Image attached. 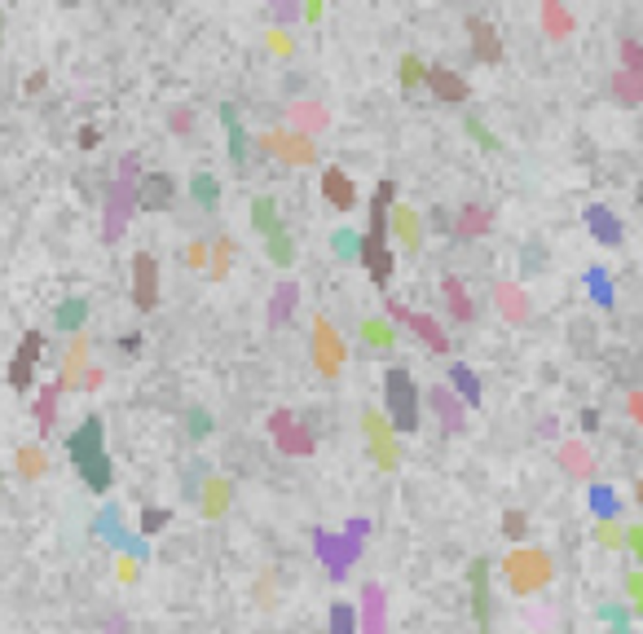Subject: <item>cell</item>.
Returning <instances> with one entry per match:
<instances>
[{"instance_id": "4316f807", "label": "cell", "mask_w": 643, "mask_h": 634, "mask_svg": "<svg viewBox=\"0 0 643 634\" xmlns=\"http://www.w3.org/2000/svg\"><path fill=\"white\" fill-rule=\"evenodd\" d=\"M194 194H199V199H203V203L212 208V203H216V185H212V176H199V181H194Z\"/></svg>"}, {"instance_id": "ac0fdd59", "label": "cell", "mask_w": 643, "mask_h": 634, "mask_svg": "<svg viewBox=\"0 0 643 634\" xmlns=\"http://www.w3.org/2000/svg\"><path fill=\"white\" fill-rule=\"evenodd\" d=\"M57 383H49L45 392H40V401H36V423H40V432H49L54 427V419H57Z\"/></svg>"}, {"instance_id": "4dcf8cb0", "label": "cell", "mask_w": 643, "mask_h": 634, "mask_svg": "<svg viewBox=\"0 0 643 634\" xmlns=\"http://www.w3.org/2000/svg\"><path fill=\"white\" fill-rule=\"evenodd\" d=\"M639 502H643V484H639Z\"/></svg>"}, {"instance_id": "3957f363", "label": "cell", "mask_w": 643, "mask_h": 634, "mask_svg": "<svg viewBox=\"0 0 643 634\" xmlns=\"http://www.w3.org/2000/svg\"><path fill=\"white\" fill-rule=\"evenodd\" d=\"M137 208V158L128 155L119 163V181L110 185L107 194V243H119V234H124V225H128V216Z\"/></svg>"}, {"instance_id": "4fadbf2b", "label": "cell", "mask_w": 643, "mask_h": 634, "mask_svg": "<svg viewBox=\"0 0 643 634\" xmlns=\"http://www.w3.org/2000/svg\"><path fill=\"white\" fill-rule=\"evenodd\" d=\"M432 410L441 415L445 432H463V401L459 397H450L445 388H432Z\"/></svg>"}, {"instance_id": "f546056e", "label": "cell", "mask_w": 643, "mask_h": 634, "mask_svg": "<svg viewBox=\"0 0 643 634\" xmlns=\"http://www.w3.org/2000/svg\"><path fill=\"white\" fill-rule=\"evenodd\" d=\"M502 525H507V533H511V537H520V533H525V520H520V516H507Z\"/></svg>"}, {"instance_id": "6da1fadb", "label": "cell", "mask_w": 643, "mask_h": 634, "mask_svg": "<svg viewBox=\"0 0 643 634\" xmlns=\"http://www.w3.org/2000/svg\"><path fill=\"white\" fill-rule=\"evenodd\" d=\"M71 458H75L80 476L89 480V489L107 493L110 489V458H107V450H102V419H84V427L71 436Z\"/></svg>"}, {"instance_id": "277c9868", "label": "cell", "mask_w": 643, "mask_h": 634, "mask_svg": "<svg viewBox=\"0 0 643 634\" xmlns=\"http://www.w3.org/2000/svg\"><path fill=\"white\" fill-rule=\"evenodd\" d=\"M383 383H388L383 392H388V415H392V427H397V432H415V427H419V392H415L410 370L392 366Z\"/></svg>"}, {"instance_id": "cb8c5ba5", "label": "cell", "mask_w": 643, "mask_h": 634, "mask_svg": "<svg viewBox=\"0 0 643 634\" xmlns=\"http://www.w3.org/2000/svg\"><path fill=\"white\" fill-rule=\"evenodd\" d=\"M564 463H569L573 472H582V476L590 472V463H587V450H582V445H569V450H564Z\"/></svg>"}, {"instance_id": "d6986e66", "label": "cell", "mask_w": 643, "mask_h": 634, "mask_svg": "<svg viewBox=\"0 0 643 634\" xmlns=\"http://www.w3.org/2000/svg\"><path fill=\"white\" fill-rule=\"evenodd\" d=\"M613 93H617V98H626V102H643V75H635V71L613 75Z\"/></svg>"}, {"instance_id": "5b68a950", "label": "cell", "mask_w": 643, "mask_h": 634, "mask_svg": "<svg viewBox=\"0 0 643 634\" xmlns=\"http://www.w3.org/2000/svg\"><path fill=\"white\" fill-rule=\"evenodd\" d=\"M155 300H159V264L150 252H137L133 256V304L141 313H150Z\"/></svg>"}, {"instance_id": "83f0119b", "label": "cell", "mask_w": 643, "mask_h": 634, "mask_svg": "<svg viewBox=\"0 0 643 634\" xmlns=\"http://www.w3.org/2000/svg\"><path fill=\"white\" fill-rule=\"evenodd\" d=\"M141 525H146V533H159V528L167 525V511H146V520H141Z\"/></svg>"}, {"instance_id": "7a4b0ae2", "label": "cell", "mask_w": 643, "mask_h": 634, "mask_svg": "<svg viewBox=\"0 0 643 634\" xmlns=\"http://www.w3.org/2000/svg\"><path fill=\"white\" fill-rule=\"evenodd\" d=\"M388 199H392V185L383 181L375 194V208H371V234L362 238V261L371 269V278H375L379 287H388V278H392V252H388V243H383V211H388Z\"/></svg>"}, {"instance_id": "9c48e42d", "label": "cell", "mask_w": 643, "mask_h": 634, "mask_svg": "<svg viewBox=\"0 0 643 634\" xmlns=\"http://www.w3.org/2000/svg\"><path fill=\"white\" fill-rule=\"evenodd\" d=\"M428 84H432V93H436L441 102H467V84H463L450 66H432Z\"/></svg>"}, {"instance_id": "2e32d148", "label": "cell", "mask_w": 643, "mask_h": 634, "mask_svg": "<svg viewBox=\"0 0 643 634\" xmlns=\"http://www.w3.org/2000/svg\"><path fill=\"white\" fill-rule=\"evenodd\" d=\"M220 119H225V128H229V155H234V163H243V158H247V133H243L234 106H220Z\"/></svg>"}, {"instance_id": "52a82bcc", "label": "cell", "mask_w": 643, "mask_h": 634, "mask_svg": "<svg viewBox=\"0 0 643 634\" xmlns=\"http://www.w3.org/2000/svg\"><path fill=\"white\" fill-rule=\"evenodd\" d=\"M322 194H326V203L335 211H353V203H357V190H353L348 172H339V167L322 172Z\"/></svg>"}, {"instance_id": "603a6c76", "label": "cell", "mask_w": 643, "mask_h": 634, "mask_svg": "<svg viewBox=\"0 0 643 634\" xmlns=\"http://www.w3.org/2000/svg\"><path fill=\"white\" fill-rule=\"evenodd\" d=\"M84 321V300H71L57 309V326H80Z\"/></svg>"}, {"instance_id": "8fae6325", "label": "cell", "mask_w": 643, "mask_h": 634, "mask_svg": "<svg viewBox=\"0 0 643 634\" xmlns=\"http://www.w3.org/2000/svg\"><path fill=\"white\" fill-rule=\"evenodd\" d=\"M406 321H410V330L428 344L432 353H450V339H445V330L436 326V317H428V313H406Z\"/></svg>"}, {"instance_id": "ffe728a7", "label": "cell", "mask_w": 643, "mask_h": 634, "mask_svg": "<svg viewBox=\"0 0 643 634\" xmlns=\"http://www.w3.org/2000/svg\"><path fill=\"white\" fill-rule=\"evenodd\" d=\"M450 379L459 383V397H463V401H472V406L481 401V379H476L467 366H454V370H450Z\"/></svg>"}, {"instance_id": "ba28073f", "label": "cell", "mask_w": 643, "mask_h": 634, "mask_svg": "<svg viewBox=\"0 0 643 634\" xmlns=\"http://www.w3.org/2000/svg\"><path fill=\"white\" fill-rule=\"evenodd\" d=\"M273 436H278V445H282L287 454H313V436H309L304 427H296L287 410L273 415Z\"/></svg>"}, {"instance_id": "8992f818", "label": "cell", "mask_w": 643, "mask_h": 634, "mask_svg": "<svg viewBox=\"0 0 643 634\" xmlns=\"http://www.w3.org/2000/svg\"><path fill=\"white\" fill-rule=\"evenodd\" d=\"M40 348H45V339L31 330V335H22V344H18V353H13V366H9V383L18 388V392H27L31 388V370L40 362Z\"/></svg>"}, {"instance_id": "484cf974", "label": "cell", "mask_w": 643, "mask_h": 634, "mask_svg": "<svg viewBox=\"0 0 643 634\" xmlns=\"http://www.w3.org/2000/svg\"><path fill=\"white\" fill-rule=\"evenodd\" d=\"M18 458H22V463H18V467H22V476H36L40 467H45V463H40V450H22Z\"/></svg>"}, {"instance_id": "5bb4252c", "label": "cell", "mask_w": 643, "mask_h": 634, "mask_svg": "<svg viewBox=\"0 0 643 634\" xmlns=\"http://www.w3.org/2000/svg\"><path fill=\"white\" fill-rule=\"evenodd\" d=\"M445 304H450L454 321H472V317H476V304H472V296L463 291V278H445Z\"/></svg>"}, {"instance_id": "30bf717a", "label": "cell", "mask_w": 643, "mask_h": 634, "mask_svg": "<svg viewBox=\"0 0 643 634\" xmlns=\"http://www.w3.org/2000/svg\"><path fill=\"white\" fill-rule=\"evenodd\" d=\"M467 31H472V45H476V57L484 62H498L502 57V45H498V31L484 22V18H467Z\"/></svg>"}, {"instance_id": "e0dca14e", "label": "cell", "mask_w": 643, "mask_h": 634, "mask_svg": "<svg viewBox=\"0 0 643 634\" xmlns=\"http://www.w3.org/2000/svg\"><path fill=\"white\" fill-rule=\"evenodd\" d=\"M318 348H322V370H326V374H335L344 348H339V339H335V335H326V321H318Z\"/></svg>"}, {"instance_id": "44dd1931", "label": "cell", "mask_w": 643, "mask_h": 634, "mask_svg": "<svg viewBox=\"0 0 643 634\" xmlns=\"http://www.w3.org/2000/svg\"><path fill=\"white\" fill-rule=\"evenodd\" d=\"M269 238V256H273V261L278 264H291L296 261V252H291V234H287V225H278V229H273V234H265Z\"/></svg>"}, {"instance_id": "d4e9b609", "label": "cell", "mask_w": 643, "mask_h": 634, "mask_svg": "<svg viewBox=\"0 0 643 634\" xmlns=\"http://www.w3.org/2000/svg\"><path fill=\"white\" fill-rule=\"evenodd\" d=\"M590 220H595V234H599L604 243H613V238H617V225H608V220H604V208L590 211Z\"/></svg>"}, {"instance_id": "7c38bea8", "label": "cell", "mask_w": 643, "mask_h": 634, "mask_svg": "<svg viewBox=\"0 0 643 634\" xmlns=\"http://www.w3.org/2000/svg\"><path fill=\"white\" fill-rule=\"evenodd\" d=\"M172 194H176V185H172V176H163V172H155V176H146V185L137 190V199L146 203V208H167L172 203Z\"/></svg>"}, {"instance_id": "f1b7e54d", "label": "cell", "mask_w": 643, "mask_h": 634, "mask_svg": "<svg viewBox=\"0 0 643 634\" xmlns=\"http://www.w3.org/2000/svg\"><path fill=\"white\" fill-rule=\"evenodd\" d=\"M348 621H353L348 608H335V634H348Z\"/></svg>"}, {"instance_id": "7402d4cb", "label": "cell", "mask_w": 643, "mask_h": 634, "mask_svg": "<svg viewBox=\"0 0 643 634\" xmlns=\"http://www.w3.org/2000/svg\"><path fill=\"white\" fill-rule=\"evenodd\" d=\"M481 229H489V208H463L459 234H481Z\"/></svg>"}, {"instance_id": "9a60e30c", "label": "cell", "mask_w": 643, "mask_h": 634, "mask_svg": "<svg viewBox=\"0 0 643 634\" xmlns=\"http://www.w3.org/2000/svg\"><path fill=\"white\" fill-rule=\"evenodd\" d=\"M484 578H489V569H484V560H476V564H472V581H476L472 604H476V626H481V634H489V586H484Z\"/></svg>"}]
</instances>
